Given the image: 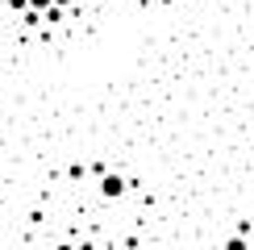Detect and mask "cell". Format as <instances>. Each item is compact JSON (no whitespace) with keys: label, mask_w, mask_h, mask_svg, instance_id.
I'll use <instances>...</instances> for the list:
<instances>
[{"label":"cell","mask_w":254,"mask_h":250,"mask_svg":"<svg viewBox=\"0 0 254 250\" xmlns=\"http://www.w3.org/2000/svg\"><path fill=\"white\" fill-rule=\"evenodd\" d=\"M125 192H129V180H125V175H117V171H104L100 175V196H104V200H121Z\"/></svg>","instance_id":"1"},{"label":"cell","mask_w":254,"mask_h":250,"mask_svg":"<svg viewBox=\"0 0 254 250\" xmlns=\"http://www.w3.org/2000/svg\"><path fill=\"white\" fill-rule=\"evenodd\" d=\"M221 250H250V242H246V238H225V246H221Z\"/></svg>","instance_id":"2"},{"label":"cell","mask_w":254,"mask_h":250,"mask_svg":"<svg viewBox=\"0 0 254 250\" xmlns=\"http://www.w3.org/2000/svg\"><path fill=\"white\" fill-rule=\"evenodd\" d=\"M63 17H67V13H63V8H55V4H50V8H46V13H42V21H50V25H59V21H63Z\"/></svg>","instance_id":"3"},{"label":"cell","mask_w":254,"mask_h":250,"mask_svg":"<svg viewBox=\"0 0 254 250\" xmlns=\"http://www.w3.org/2000/svg\"><path fill=\"white\" fill-rule=\"evenodd\" d=\"M50 4H55V0H25V8H29V13H46Z\"/></svg>","instance_id":"4"},{"label":"cell","mask_w":254,"mask_h":250,"mask_svg":"<svg viewBox=\"0 0 254 250\" xmlns=\"http://www.w3.org/2000/svg\"><path fill=\"white\" fill-rule=\"evenodd\" d=\"M4 8L8 13H25V0H4Z\"/></svg>","instance_id":"5"},{"label":"cell","mask_w":254,"mask_h":250,"mask_svg":"<svg viewBox=\"0 0 254 250\" xmlns=\"http://www.w3.org/2000/svg\"><path fill=\"white\" fill-rule=\"evenodd\" d=\"M71 4H75V0H55V8H63V13H67Z\"/></svg>","instance_id":"6"},{"label":"cell","mask_w":254,"mask_h":250,"mask_svg":"<svg viewBox=\"0 0 254 250\" xmlns=\"http://www.w3.org/2000/svg\"><path fill=\"white\" fill-rule=\"evenodd\" d=\"M55 250H79V246H75V242H59Z\"/></svg>","instance_id":"7"}]
</instances>
